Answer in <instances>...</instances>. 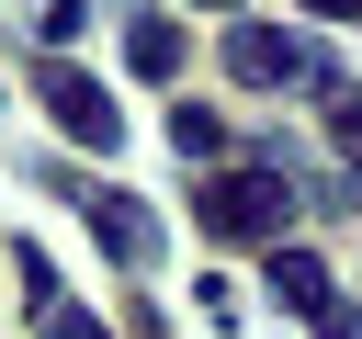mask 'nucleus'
<instances>
[{"instance_id":"1","label":"nucleus","mask_w":362,"mask_h":339,"mask_svg":"<svg viewBox=\"0 0 362 339\" xmlns=\"http://www.w3.org/2000/svg\"><path fill=\"white\" fill-rule=\"evenodd\" d=\"M192 215H204V237H226V249H283V226H294L305 203H294V181H283L272 158H238V170H204Z\"/></svg>"},{"instance_id":"2","label":"nucleus","mask_w":362,"mask_h":339,"mask_svg":"<svg viewBox=\"0 0 362 339\" xmlns=\"http://www.w3.org/2000/svg\"><path fill=\"white\" fill-rule=\"evenodd\" d=\"M226 79L238 90H305L317 79V45L294 23H226Z\"/></svg>"},{"instance_id":"3","label":"nucleus","mask_w":362,"mask_h":339,"mask_svg":"<svg viewBox=\"0 0 362 339\" xmlns=\"http://www.w3.org/2000/svg\"><path fill=\"white\" fill-rule=\"evenodd\" d=\"M34 90H45V113H57L90 158H102V147H124V113H113V90H102L79 56H34Z\"/></svg>"},{"instance_id":"4","label":"nucleus","mask_w":362,"mask_h":339,"mask_svg":"<svg viewBox=\"0 0 362 339\" xmlns=\"http://www.w3.org/2000/svg\"><path fill=\"white\" fill-rule=\"evenodd\" d=\"M79 215H90V237H102L124 271L158 260V215H147V192H124V181H79Z\"/></svg>"},{"instance_id":"5","label":"nucleus","mask_w":362,"mask_h":339,"mask_svg":"<svg viewBox=\"0 0 362 339\" xmlns=\"http://www.w3.org/2000/svg\"><path fill=\"white\" fill-rule=\"evenodd\" d=\"M11 271H23V294H34V339H102V316L57 294V271H45V249H11Z\"/></svg>"},{"instance_id":"6","label":"nucleus","mask_w":362,"mask_h":339,"mask_svg":"<svg viewBox=\"0 0 362 339\" xmlns=\"http://www.w3.org/2000/svg\"><path fill=\"white\" fill-rule=\"evenodd\" d=\"M272 305H294V316H317V305H328V260L283 237V249H272Z\"/></svg>"},{"instance_id":"7","label":"nucleus","mask_w":362,"mask_h":339,"mask_svg":"<svg viewBox=\"0 0 362 339\" xmlns=\"http://www.w3.org/2000/svg\"><path fill=\"white\" fill-rule=\"evenodd\" d=\"M305 90H317V102H328V136H339V170H351V181H362V90H351V79H339V68H328V56H317V79H305Z\"/></svg>"},{"instance_id":"8","label":"nucleus","mask_w":362,"mask_h":339,"mask_svg":"<svg viewBox=\"0 0 362 339\" xmlns=\"http://www.w3.org/2000/svg\"><path fill=\"white\" fill-rule=\"evenodd\" d=\"M124 68L158 79V90H181V23H136V34H124Z\"/></svg>"},{"instance_id":"9","label":"nucleus","mask_w":362,"mask_h":339,"mask_svg":"<svg viewBox=\"0 0 362 339\" xmlns=\"http://www.w3.org/2000/svg\"><path fill=\"white\" fill-rule=\"evenodd\" d=\"M170 158H192V170H226V124L181 102V113H170Z\"/></svg>"},{"instance_id":"10","label":"nucleus","mask_w":362,"mask_h":339,"mask_svg":"<svg viewBox=\"0 0 362 339\" xmlns=\"http://www.w3.org/2000/svg\"><path fill=\"white\" fill-rule=\"evenodd\" d=\"M317 339H362V316H351V305L328 294V305H317Z\"/></svg>"},{"instance_id":"11","label":"nucleus","mask_w":362,"mask_h":339,"mask_svg":"<svg viewBox=\"0 0 362 339\" xmlns=\"http://www.w3.org/2000/svg\"><path fill=\"white\" fill-rule=\"evenodd\" d=\"M305 11H328V23H351V11H362V0H305Z\"/></svg>"},{"instance_id":"12","label":"nucleus","mask_w":362,"mask_h":339,"mask_svg":"<svg viewBox=\"0 0 362 339\" xmlns=\"http://www.w3.org/2000/svg\"><path fill=\"white\" fill-rule=\"evenodd\" d=\"M204 11H238V0H204Z\"/></svg>"},{"instance_id":"13","label":"nucleus","mask_w":362,"mask_h":339,"mask_svg":"<svg viewBox=\"0 0 362 339\" xmlns=\"http://www.w3.org/2000/svg\"><path fill=\"white\" fill-rule=\"evenodd\" d=\"M34 11H57V0H34Z\"/></svg>"}]
</instances>
